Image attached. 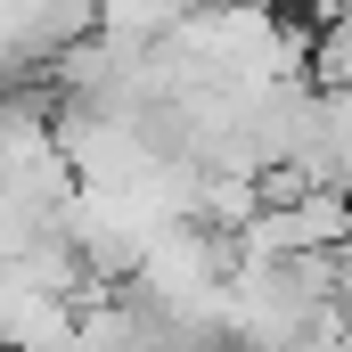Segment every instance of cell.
Here are the masks:
<instances>
[{"label":"cell","mask_w":352,"mask_h":352,"mask_svg":"<svg viewBox=\"0 0 352 352\" xmlns=\"http://www.w3.org/2000/svg\"><path fill=\"white\" fill-rule=\"evenodd\" d=\"M82 303L41 287L25 263H0V352H74Z\"/></svg>","instance_id":"cell-1"},{"label":"cell","mask_w":352,"mask_h":352,"mask_svg":"<svg viewBox=\"0 0 352 352\" xmlns=\"http://www.w3.org/2000/svg\"><path fill=\"white\" fill-rule=\"evenodd\" d=\"M303 74L320 90H352V0H328L320 25L303 33Z\"/></svg>","instance_id":"cell-2"},{"label":"cell","mask_w":352,"mask_h":352,"mask_svg":"<svg viewBox=\"0 0 352 352\" xmlns=\"http://www.w3.org/2000/svg\"><path fill=\"white\" fill-rule=\"evenodd\" d=\"M320 188L352 205V90H320Z\"/></svg>","instance_id":"cell-3"}]
</instances>
